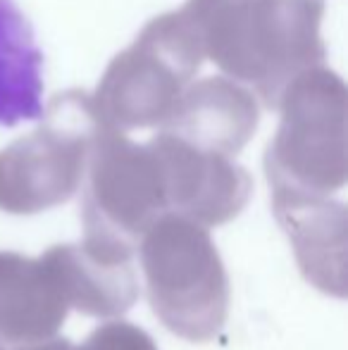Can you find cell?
<instances>
[{
	"label": "cell",
	"instance_id": "obj_1",
	"mask_svg": "<svg viewBox=\"0 0 348 350\" xmlns=\"http://www.w3.org/2000/svg\"><path fill=\"white\" fill-rule=\"evenodd\" d=\"M203 53L269 110L301 72L327 57L325 0H186Z\"/></svg>",
	"mask_w": 348,
	"mask_h": 350
},
{
	"label": "cell",
	"instance_id": "obj_7",
	"mask_svg": "<svg viewBox=\"0 0 348 350\" xmlns=\"http://www.w3.org/2000/svg\"><path fill=\"white\" fill-rule=\"evenodd\" d=\"M148 146L163 170L170 212L203 226H222L246 208L253 179L232 157L200 150L170 131H160Z\"/></svg>",
	"mask_w": 348,
	"mask_h": 350
},
{
	"label": "cell",
	"instance_id": "obj_4",
	"mask_svg": "<svg viewBox=\"0 0 348 350\" xmlns=\"http://www.w3.org/2000/svg\"><path fill=\"white\" fill-rule=\"evenodd\" d=\"M203 60V43L184 10L150 19L103 74L91 96L98 117L120 131L163 126Z\"/></svg>",
	"mask_w": 348,
	"mask_h": 350
},
{
	"label": "cell",
	"instance_id": "obj_12",
	"mask_svg": "<svg viewBox=\"0 0 348 350\" xmlns=\"http://www.w3.org/2000/svg\"><path fill=\"white\" fill-rule=\"evenodd\" d=\"M43 53L14 0H0V126L41 120Z\"/></svg>",
	"mask_w": 348,
	"mask_h": 350
},
{
	"label": "cell",
	"instance_id": "obj_2",
	"mask_svg": "<svg viewBox=\"0 0 348 350\" xmlns=\"http://www.w3.org/2000/svg\"><path fill=\"white\" fill-rule=\"evenodd\" d=\"M282 120L265 150L269 189L332 196L348 176V91L330 67L315 65L289 81L277 100Z\"/></svg>",
	"mask_w": 348,
	"mask_h": 350
},
{
	"label": "cell",
	"instance_id": "obj_11",
	"mask_svg": "<svg viewBox=\"0 0 348 350\" xmlns=\"http://www.w3.org/2000/svg\"><path fill=\"white\" fill-rule=\"evenodd\" d=\"M67 305L43 258L0 253V338L17 346L53 338L67 319Z\"/></svg>",
	"mask_w": 348,
	"mask_h": 350
},
{
	"label": "cell",
	"instance_id": "obj_5",
	"mask_svg": "<svg viewBox=\"0 0 348 350\" xmlns=\"http://www.w3.org/2000/svg\"><path fill=\"white\" fill-rule=\"evenodd\" d=\"M43 124L0 150V210L36 215L67 203L84 184L91 134L101 117L91 93H57Z\"/></svg>",
	"mask_w": 348,
	"mask_h": 350
},
{
	"label": "cell",
	"instance_id": "obj_13",
	"mask_svg": "<svg viewBox=\"0 0 348 350\" xmlns=\"http://www.w3.org/2000/svg\"><path fill=\"white\" fill-rule=\"evenodd\" d=\"M60 350H158L155 341L129 322H107L93 329L81 346H72L67 338L60 341Z\"/></svg>",
	"mask_w": 348,
	"mask_h": 350
},
{
	"label": "cell",
	"instance_id": "obj_9",
	"mask_svg": "<svg viewBox=\"0 0 348 350\" xmlns=\"http://www.w3.org/2000/svg\"><path fill=\"white\" fill-rule=\"evenodd\" d=\"M258 122L260 105L251 88L229 77H208L184 88L160 131L200 150L232 157L253 139Z\"/></svg>",
	"mask_w": 348,
	"mask_h": 350
},
{
	"label": "cell",
	"instance_id": "obj_6",
	"mask_svg": "<svg viewBox=\"0 0 348 350\" xmlns=\"http://www.w3.org/2000/svg\"><path fill=\"white\" fill-rule=\"evenodd\" d=\"M84 179L86 241L136 250L148 226L170 212L153 148L139 146L103 120L91 134Z\"/></svg>",
	"mask_w": 348,
	"mask_h": 350
},
{
	"label": "cell",
	"instance_id": "obj_14",
	"mask_svg": "<svg viewBox=\"0 0 348 350\" xmlns=\"http://www.w3.org/2000/svg\"><path fill=\"white\" fill-rule=\"evenodd\" d=\"M0 350H5V346H3V343H0Z\"/></svg>",
	"mask_w": 348,
	"mask_h": 350
},
{
	"label": "cell",
	"instance_id": "obj_8",
	"mask_svg": "<svg viewBox=\"0 0 348 350\" xmlns=\"http://www.w3.org/2000/svg\"><path fill=\"white\" fill-rule=\"evenodd\" d=\"M272 210L286 231L303 277L322 293L346 295V205L330 196L272 189Z\"/></svg>",
	"mask_w": 348,
	"mask_h": 350
},
{
	"label": "cell",
	"instance_id": "obj_10",
	"mask_svg": "<svg viewBox=\"0 0 348 350\" xmlns=\"http://www.w3.org/2000/svg\"><path fill=\"white\" fill-rule=\"evenodd\" d=\"M53 269L67 305L91 317H122L139 298L134 250L81 241L53 245L41 255Z\"/></svg>",
	"mask_w": 348,
	"mask_h": 350
},
{
	"label": "cell",
	"instance_id": "obj_3",
	"mask_svg": "<svg viewBox=\"0 0 348 350\" xmlns=\"http://www.w3.org/2000/svg\"><path fill=\"white\" fill-rule=\"evenodd\" d=\"M148 303L160 322L193 343L213 341L229 312V281L208 226L168 212L141 236Z\"/></svg>",
	"mask_w": 348,
	"mask_h": 350
}]
</instances>
